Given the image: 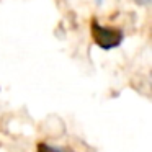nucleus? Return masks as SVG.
Returning <instances> with one entry per match:
<instances>
[{
  "instance_id": "1",
  "label": "nucleus",
  "mask_w": 152,
  "mask_h": 152,
  "mask_svg": "<svg viewBox=\"0 0 152 152\" xmlns=\"http://www.w3.org/2000/svg\"><path fill=\"white\" fill-rule=\"evenodd\" d=\"M92 38L95 41L96 46L102 49H113V48L119 46L124 38L123 31L119 28H110V26H102L98 25L96 20H92Z\"/></svg>"
},
{
  "instance_id": "3",
  "label": "nucleus",
  "mask_w": 152,
  "mask_h": 152,
  "mask_svg": "<svg viewBox=\"0 0 152 152\" xmlns=\"http://www.w3.org/2000/svg\"><path fill=\"white\" fill-rule=\"evenodd\" d=\"M134 2L137 5H149V4H151V0H134Z\"/></svg>"
},
{
  "instance_id": "2",
  "label": "nucleus",
  "mask_w": 152,
  "mask_h": 152,
  "mask_svg": "<svg viewBox=\"0 0 152 152\" xmlns=\"http://www.w3.org/2000/svg\"><path fill=\"white\" fill-rule=\"evenodd\" d=\"M38 152H64L62 149H56V147H53V145H48V144H44V142H39L38 144V149H36Z\"/></svg>"
}]
</instances>
